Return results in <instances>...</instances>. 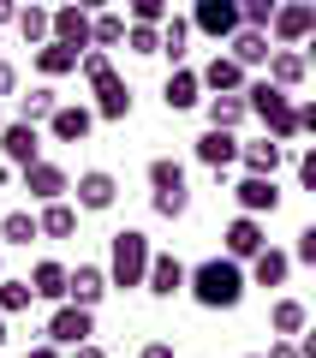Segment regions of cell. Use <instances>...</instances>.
Returning <instances> with one entry per match:
<instances>
[{
	"label": "cell",
	"instance_id": "cell-1",
	"mask_svg": "<svg viewBox=\"0 0 316 358\" xmlns=\"http://www.w3.org/2000/svg\"><path fill=\"white\" fill-rule=\"evenodd\" d=\"M185 293H191V305H203V310H239L245 293H251V268H245L239 257H227V251L203 257V263L191 268Z\"/></svg>",
	"mask_w": 316,
	"mask_h": 358
},
{
	"label": "cell",
	"instance_id": "cell-2",
	"mask_svg": "<svg viewBox=\"0 0 316 358\" xmlns=\"http://www.w3.org/2000/svg\"><path fill=\"white\" fill-rule=\"evenodd\" d=\"M150 263H155V245L143 227H120L114 239H108V281L120 287V293H131V287L150 281Z\"/></svg>",
	"mask_w": 316,
	"mask_h": 358
},
{
	"label": "cell",
	"instance_id": "cell-3",
	"mask_svg": "<svg viewBox=\"0 0 316 358\" xmlns=\"http://www.w3.org/2000/svg\"><path fill=\"white\" fill-rule=\"evenodd\" d=\"M245 102H251V120H263L268 138H299V102H292V90H280L275 78H251L245 84Z\"/></svg>",
	"mask_w": 316,
	"mask_h": 358
},
{
	"label": "cell",
	"instance_id": "cell-4",
	"mask_svg": "<svg viewBox=\"0 0 316 358\" xmlns=\"http://www.w3.org/2000/svg\"><path fill=\"white\" fill-rule=\"evenodd\" d=\"M143 179H150V209L161 221H179L191 209V179H185V162H173V155H155L150 167H143Z\"/></svg>",
	"mask_w": 316,
	"mask_h": 358
},
{
	"label": "cell",
	"instance_id": "cell-5",
	"mask_svg": "<svg viewBox=\"0 0 316 358\" xmlns=\"http://www.w3.org/2000/svg\"><path fill=\"white\" fill-rule=\"evenodd\" d=\"M316 30V0H280L275 24H268V36H275V48H304Z\"/></svg>",
	"mask_w": 316,
	"mask_h": 358
},
{
	"label": "cell",
	"instance_id": "cell-6",
	"mask_svg": "<svg viewBox=\"0 0 316 358\" xmlns=\"http://www.w3.org/2000/svg\"><path fill=\"white\" fill-rule=\"evenodd\" d=\"M239 24H245L239 0H191V30H197V36H209V42H227Z\"/></svg>",
	"mask_w": 316,
	"mask_h": 358
},
{
	"label": "cell",
	"instance_id": "cell-7",
	"mask_svg": "<svg viewBox=\"0 0 316 358\" xmlns=\"http://www.w3.org/2000/svg\"><path fill=\"white\" fill-rule=\"evenodd\" d=\"M42 334H48L54 346H84V341H96V310L66 299V305H54V317H48Z\"/></svg>",
	"mask_w": 316,
	"mask_h": 358
},
{
	"label": "cell",
	"instance_id": "cell-8",
	"mask_svg": "<svg viewBox=\"0 0 316 358\" xmlns=\"http://www.w3.org/2000/svg\"><path fill=\"white\" fill-rule=\"evenodd\" d=\"M78 209H84V215H108V209L120 203V179L108 173V167H89V173H78Z\"/></svg>",
	"mask_w": 316,
	"mask_h": 358
},
{
	"label": "cell",
	"instance_id": "cell-9",
	"mask_svg": "<svg viewBox=\"0 0 316 358\" xmlns=\"http://www.w3.org/2000/svg\"><path fill=\"white\" fill-rule=\"evenodd\" d=\"M18 185H24L36 203H54V197L72 192V173H66L60 162H30V167H18Z\"/></svg>",
	"mask_w": 316,
	"mask_h": 358
},
{
	"label": "cell",
	"instance_id": "cell-10",
	"mask_svg": "<svg viewBox=\"0 0 316 358\" xmlns=\"http://www.w3.org/2000/svg\"><path fill=\"white\" fill-rule=\"evenodd\" d=\"M263 245H268V233H263V215H245V209L227 221V233H221V251H227V257H239V263H251V257L263 251Z\"/></svg>",
	"mask_w": 316,
	"mask_h": 358
},
{
	"label": "cell",
	"instance_id": "cell-11",
	"mask_svg": "<svg viewBox=\"0 0 316 358\" xmlns=\"http://www.w3.org/2000/svg\"><path fill=\"white\" fill-rule=\"evenodd\" d=\"M233 203H239L245 215H275V209H280V185H275V173H245L239 185H233Z\"/></svg>",
	"mask_w": 316,
	"mask_h": 358
},
{
	"label": "cell",
	"instance_id": "cell-12",
	"mask_svg": "<svg viewBox=\"0 0 316 358\" xmlns=\"http://www.w3.org/2000/svg\"><path fill=\"white\" fill-rule=\"evenodd\" d=\"M203 96H209V90H203V72H191V66H173L167 84H161V108L167 114H191Z\"/></svg>",
	"mask_w": 316,
	"mask_h": 358
},
{
	"label": "cell",
	"instance_id": "cell-13",
	"mask_svg": "<svg viewBox=\"0 0 316 358\" xmlns=\"http://www.w3.org/2000/svg\"><path fill=\"white\" fill-rule=\"evenodd\" d=\"M89 131H96V108H89V102H60L54 120H48V138L54 143H84Z\"/></svg>",
	"mask_w": 316,
	"mask_h": 358
},
{
	"label": "cell",
	"instance_id": "cell-14",
	"mask_svg": "<svg viewBox=\"0 0 316 358\" xmlns=\"http://www.w3.org/2000/svg\"><path fill=\"white\" fill-rule=\"evenodd\" d=\"M227 54L245 66V72H257V66L268 72V54H275V36H268V30H257V24H239V30L227 36Z\"/></svg>",
	"mask_w": 316,
	"mask_h": 358
},
{
	"label": "cell",
	"instance_id": "cell-15",
	"mask_svg": "<svg viewBox=\"0 0 316 358\" xmlns=\"http://www.w3.org/2000/svg\"><path fill=\"white\" fill-rule=\"evenodd\" d=\"M239 150H245V143H239V131H221V126H209V131H203V138H197V162L203 167H209V173H227V167L233 162H239Z\"/></svg>",
	"mask_w": 316,
	"mask_h": 358
},
{
	"label": "cell",
	"instance_id": "cell-16",
	"mask_svg": "<svg viewBox=\"0 0 316 358\" xmlns=\"http://www.w3.org/2000/svg\"><path fill=\"white\" fill-rule=\"evenodd\" d=\"M0 155H6L13 167L42 162V138H36V126H30V120H6V126H0Z\"/></svg>",
	"mask_w": 316,
	"mask_h": 358
},
{
	"label": "cell",
	"instance_id": "cell-17",
	"mask_svg": "<svg viewBox=\"0 0 316 358\" xmlns=\"http://www.w3.org/2000/svg\"><path fill=\"white\" fill-rule=\"evenodd\" d=\"M185 281H191V268L179 263L173 251H155V263H150V281H143V293H150V299H179V293H185Z\"/></svg>",
	"mask_w": 316,
	"mask_h": 358
},
{
	"label": "cell",
	"instance_id": "cell-18",
	"mask_svg": "<svg viewBox=\"0 0 316 358\" xmlns=\"http://www.w3.org/2000/svg\"><path fill=\"white\" fill-rule=\"evenodd\" d=\"M245 84H251V72H245L233 54H221V48H215V60L203 66V90H209V96H239Z\"/></svg>",
	"mask_w": 316,
	"mask_h": 358
},
{
	"label": "cell",
	"instance_id": "cell-19",
	"mask_svg": "<svg viewBox=\"0 0 316 358\" xmlns=\"http://www.w3.org/2000/svg\"><path fill=\"white\" fill-rule=\"evenodd\" d=\"M108 293H114V281H108V263H78V268H72V293H66L72 305H89V310H96Z\"/></svg>",
	"mask_w": 316,
	"mask_h": 358
},
{
	"label": "cell",
	"instance_id": "cell-20",
	"mask_svg": "<svg viewBox=\"0 0 316 358\" xmlns=\"http://www.w3.org/2000/svg\"><path fill=\"white\" fill-rule=\"evenodd\" d=\"M89 108H96V120H108V126H120V120H131V84H126V78H101V84H96V102H89Z\"/></svg>",
	"mask_w": 316,
	"mask_h": 358
},
{
	"label": "cell",
	"instance_id": "cell-21",
	"mask_svg": "<svg viewBox=\"0 0 316 358\" xmlns=\"http://www.w3.org/2000/svg\"><path fill=\"white\" fill-rule=\"evenodd\" d=\"M245 268H251V287H287V275H292V251L263 245V251H257Z\"/></svg>",
	"mask_w": 316,
	"mask_h": 358
},
{
	"label": "cell",
	"instance_id": "cell-22",
	"mask_svg": "<svg viewBox=\"0 0 316 358\" xmlns=\"http://www.w3.org/2000/svg\"><path fill=\"white\" fill-rule=\"evenodd\" d=\"M30 287H36V299H42V305H66V293H72V268L48 257V263H36V268H30Z\"/></svg>",
	"mask_w": 316,
	"mask_h": 358
},
{
	"label": "cell",
	"instance_id": "cell-23",
	"mask_svg": "<svg viewBox=\"0 0 316 358\" xmlns=\"http://www.w3.org/2000/svg\"><path fill=\"white\" fill-rule=\"evenodd\" d=\"M89 18L78 0H66V6H54V42H66V48H89Z\"/></svg>",
	"mask_w": 316,
	"mask_h": 358
},
{
	"label": "cell",
	"instance_id": "cell-24",
	"mask_svg": "<svg viewBox=\"0 0 316 358\" xmlns=\"http://www.w3.org/2000/svg\"><path fill=\"white\" fill-rule=\"evenodd\" d=\"M239 167H245V173H280V167H287V143L263 131L257 143H245V150H239Z\"/></svg>",
	"mask_w": 316,
	"mask_h": 358
},
{
	"label": "cell",
	"instance_id": "cell-25",
	"mask_svg": "<svg viewBox=\"0 0 316 358\" xmlns=\"http://www.w3.org/2000/svg\"><path fill=\"white\" fill-rule=\"evenodd\" d=\"M30 60H36V72L54 84V78H72V72H78L84 48H66V42H42V48H30Z\"/></svg>",
	"mask_w": 316,
	"mask_h": 358
},
{
	"label": "cell",
	"instance_id": "cell-26",
	"mask_svg": "<svg viewBox=\"0 0 316 358\" xmlns=\"http://www.w3.org/2000/svg\"><path fill=\"white\" fill-rule=\"evenodd\" d=\"M263 78H275L280 90H299L304 78H310V60H304V48H275L268 54V72Z\"/></svg>",
	"mask_w": 316,
	"mask_h": 358
},
{
	"label": "cell",
	"instance_id": "cell-27",
	"mask_svg": "<svg viewBox=\"0 0 316 358\" xmlns=\"http://www.w3.org/2000/svg\"><path fill=\"white\" fill-rule=\"evenodd\" d=\"M203 114H209V126L239 131L245 120H251V102H245V90H239V96H203Z\"/></svg>",
	"mask_w": 316,
	"mask_h": 358
},
{
	"label": "cell",
	"instance_id": "cell-28",
	"mask_svg": "<svg viewBox=\"0 0 316 358\" xmlns=\"http://www.w3.org/2000/svg\"><path fill=\"white\" fill-rule=\"evenodd\" d=\"M78 215H84V209H72L66 197L42 203V209H36V221H42V239H72V233H78Z\"/></svg>",
	"mask_w": 316,
	"mask_h": 358
},
{
	"label": "cell",
	"instance_id": "cell-29",
	"mask_svg": "<svg viewBox=\"0 0 316 358\" xmlns=\"http://www.w3.org/2000/svg\"><path fill=\"white\" fill-rule=\"evenodd\" d=\"M126 30H131V18H126V13L101 6V13L89 18V48H120V42H126Z\"/></svg>",
	"mask_w": 316,
	"mask_h": 358
},
{
	"label": "cell",
	"instance_id": "cell-30",
	"mask_svg": "<svg viewBox=\"0 0 316 358\" xmlns=\"http://www.w3.org/2000/svg\"><path fill=\"white\" fill-rule=\"evenodd\" d=\"M54 108H60V90H54V84H36L30 96H18V114H13V120H30V126H48V120H54Z\"/></svg>",
	"mask_w": 316,
	"mask_h": 358
},
{
	"label": "cell",
	"instance_id": "cell-31",
	"mask_svg": "<svg viewBox=\"0 0 316 358\" xmlns=\"http://www.w3.org/2000/svg\"><path fill=\"white\" fill-rule=\"evenodd\" d=\"M268 329H275L280 341H299V334L310 329V310H304L299 299H275V310H268Z\"/></svg>",
	"mask_w": 316,
	"mask_h": 358
},
{
	"label": "cell",
	"instance_id": "cell-32",
	"mask_svg": "<svg viewBox=\"0 0 316 358\" xmlns=\"http://www.w3.org/2000/svg\"><path fill=\"white\" fill-rule=\"evenodd\" d=\"M18 36H24L30 48L54 42V6H36V0H24V13H18Z\"/></svg>",
	"mask_w": 316,
	"mask_h": 358
},
{
	"label": "cell",
	"instance_id": "cell-33",
	"mask_svg": "<svg viewBox=\"0 0 316 358\" xmlns=\"http://www.w3.org/2000/svg\"><path fill=\"white\" fill-rule=\"evenodd\" d=\"M191 18H179V13H167V24H161V54H167V66H185V54H191Z\"/></svg>",
	"mask_w": 316,
	"mask_h": 358
},
{
	"label": "cell",
	"instance_id": "cell-34",
	"mask_svg": "<svg viewBox=\"0 0 316 358\" xmlns=\"http://www.w3.org/2000/svg\"><path fill=\"white\" fill-rule=\"evenodd\" d=\"M30 305H36V287H30V275H0V310H6V317H24Z\"/></svg>",
	"mask_w": 316,
	"mask_h": 358
},
{
	"label": "cell",
	"instance_id": "cell-35",
	"mask_svg": "<svg viewBox=\"0 0 316 358\" xmlns=\"http://www.w3.org/2000/svg\"><path fill=\"white\" fill-rule=\"evenodd\" d=\"M30 239H42V221L30 209H6L0 215V245H30Z\"/></svg>",
	"mask_w": 316,
	"mask_h": 358
},
{
	"label": "cell",
	"instance_id": "cell-36",
	"mask_svg": "<svg viewBox=\"0 0 316 358\" xmlns=\"http://www.w3.org/2000/svg\"><path fill=\"white\" fill-rule=\"evenodd\" d=\"M78 72H84V84L96 90L101 78H114V60H108V48H84V60H78Z\"/></svg>",
	"mask_w": 316,
	"mask_h": 358
},
{
	"label": "cell",
	"instance_id": "cell-37",
	"mask_svg": "<svg viewBox=\"0 0 316 358\" xmlns=\"http://www.w3.org/2000/svg\"><path fill=\"white\" fill-rule=\"evenodd\" d=\"M126 48L131 54H161V24H131L126 30Z\"/></svg>",
	"mask_w": 316,
	"mask_h": 358
},
{
	"label": "cell",
	"instance_id": "cell-38",
	"mask_svg": "<svg viewBox=\"0 0 316 358\" xmlns=\"http://www.w3.org/2000/svg\"><path fill=\"white\" fill-rule=\"evenodd\" d=\"M131 24H167V0H126Z\"/></svg>",
	"mask_w": 316,
	"mask_h": 358
},
{
	"label": "cell",
	"instance_id": "cell-39",
	"mask_svg": "<svg viewBox=\"0 0 316 358\" xmlns=\"http://www.w3.org/2000/svg\"><path fill=\"white\" fill-rule=\"evenodd\" d=\"M239 13H245V24L268 30V24H275V13H280V0H239Z\"/></svg>",
	"mask_w": 316,
	"mask_h": 358
},
{
	"label": "cell",
	"instance_id": "cell-40",
	"mask_svg": "<svg viewBox=\"0 0 316 358\" xmlns=\"http://www.w3.org/2000/svg\"><path fill=\"white\" fill-rule=\"evenodd\" d=\"M292 263L316 268V221H310V227H299V245H292Z\"/></svg>",
	"mask_w": 316,
	"mask_h": 358
},
{
	"label": "cell",
	"instance_id": "cell-41",
	"mask_svg": "<svg viewBox=\"0 0 316 358\" xmlns=\"http://www.w3.org/2000/svg\"><path fill=\"white\" fill-rule=\"evenodd\" d=\"M292 167H299V185H304V192H316V143H310V150H299V162H292Z\"/></svg>",
	"mask_w": 316,
	"mask_h": 358
},
{
	"label": "cell",
	"instance_id": "cell-42",
	"mask_svg": "<svg viewBox=\"0 0 316 358\" xmlns=\"http://www.w3.org/2000/svg\"><path fill=\"white\" fill-rule=\"evenodd\" d=\"M24 358H66V346H54V341H48V334H42V341H36V346H24Z\"/></svg>",
	"mask_w": 316,
	"mask_h": 358
},
{
	"label": "cell",
	"instance_id": "cell-43",
	"mask_svg": "<svg viewBox=\"0 0 316 358\" xmlns=\"http://www.w3.org/2000/svg\"><path fill=\"white\" fill-rule=\"evenodd\" d=\"M0 96H18V66L0 60Z\"/></svg>",
	"mask_w": 316,
	"mask_h": 358
},
{
	"label": "cell",
	"instance_id": "cell-44",
	"mask_svg": "<svg viewBox=\"0 0 316 358\" xmlns=\"http://www.w3.org/2000/svg\"><path fill=\"white\" fill-rule=\"evenodd\" d=\"M18 13H24V0H0V30L18 24Z\"/></svg>",
	"mask_w": 316,
	"mask_h": 358
},
{
	"label": "cell",
	"instance_id": "cell-45",
	"mask_svg": "<svg viewBox=\"0 0 316 358\" xmlns=\"http://www.w3.org/2000/svg\"><path fill=\"white\" fill-rule=\"evenodd\" d=\"M138 358H179V352H173V341H150Z\"/></svg>",
	"mask_w": 316,
	"mask_h": 358
},
{
	"label": "cell",
	"instance_id": "cell-46",
	"mask_svg": "<svg viewBox=\"0 0 316 358\" xmlns=\"http://www.w3.org/2000/svg\"><path fill=\"white\" fill-rule=\"evenodd\" d=\"M268 358H304V352H299V341H275V346H268Z\"/></svg>",
	"mask_w": 316,
	"mask_h": 358
},
{
	"label": "cell",
	"instance_id": "cell-47",
	"mask_svg": "<svg viewBox=\"0 0 316 358\" xmlns=\"http://www.w3.org/2000/svg\"><path fill=\"white\" fill-rule=\"evenodd\" d=\"M299 131H310V138H316V102H304V108H299Z\"/></svg>",
	"mask_w": 316,
	"mask_h": 358
},
{
	"label": "cell",
	"instance_id": "cell-48",
	"mask_svg": "<svg viewBox=\"0 0 316 358\" xmlns=\"http://www.w3.org/2000/svg\"><path fill=\"white\" fill-rule=\"evenodd\" d=\"M72 358H108V346H96V341H84V346H72Z\"/></svg>",
	"mask_w": 316,
	"mask_h": 358
},
{
	"label": "cell",
	"instance_id": "cell-49",
	"mask_svg": "<svg viewBox=\"0 0 316 358\" xmlns=\"http://www.w3.org/2000/svg\"><path fill=\"white\" fill-rule=\"evenodd\" d=\"M299 352H304V358H316V322H310V329L299 334Z\"/></svg>",
	"mask_w": 316,
	"mask_h": 358
},
{
	"label": "cell",
	"instance_id": "cell-50",
	"mask_svg": "<svg viewBox=\"0 0 316 358\" xmlns=\"http://www.w3.org/2000/svg\"><path fill=\"white\" fill-rule=\"evenodd\" d=\"M13 179H18V167H13V162H0V192H6Z\"/></svg>",
	"mask_w": 316,
	"mask_h": 358
},
{
	"label": "cell",
	"instance_id": "cell-51",
	"mask_svg": "<svg viewBox=\"0 0 316 358\" xmlns=\"http://www.w3.org/2000/svg\"><path fill=\"white\" fill-rule=\"evenodd\" d=\"M304 60H310V72H316V30H310V42H304Z\"/></svg>",
	"mask_w": 316,
	"mask_h": 358
},
{
	"label": "cell",
	"instance_id": "cell-52",
	"mask_svg": "<svg viewBox=\"0 0 316 358\" xmlns=\"http://www.w3.org/2000/svg\"><path fill=\"white\" fill-rule=\"evenodd\" d=\"M78 6H84V13H101V6H114V0H78Z\"/></svg>",
	"mask_w": 316,
	"mask_h": 358
},
{
	"label": "cell",
	"instance_id": "cell-53",
	"mask_svg": "<svg viewBox=\"0 0 316 358\" xmlns=\"http://www.w3.org/2000/svg\"><path fill=\"white\" fill-rule=\"evenodd\" d=\"M0 346H6V310H0Z\"/></svg>",
	"mask_w": 316,
	"mask_h": 358
},
{
	"label": "cell",
	"instance_id": "cell-54",
	"mask_svg": "<svg viewBox=\"0 0 316 358\" xmlns=\"http://www.w3.org/2000/svg\"><path fill=\"white\" fill-rule=\"evenodd\" d=\"M0 126H6V108H0Z\"/></svg>",
	"mask_w": 316,
	"mask_h": 358
},
{
	"label": "cell",
	"instance_id": "cell-55",
	"mask_svg": "<svg viewBox=\"0 0 316 358\" xmlns=\"http://www.w3.org/2000/svg\"><path fill=\"white\" fill-rule=\"evenodd\" d=\"M251 358H268V352H251Z\"/></svg>",
	"mask_w": 316,
	"mask_h": 358
},
{
	"label": "cell",
	"instance_id": "cell-56",
	"mask_svg": "<svg viewBox=\"0 0 316 358\" xmlns=\"http://www.w3.org/2000/svg\"><path fill=\"white\" fill-rule=\"evenodd\" d=\"M0 275H6V263H0Z\"/></svg>",
	"mask_w": 316,
	"mask_h": 358
}]
</instances>
